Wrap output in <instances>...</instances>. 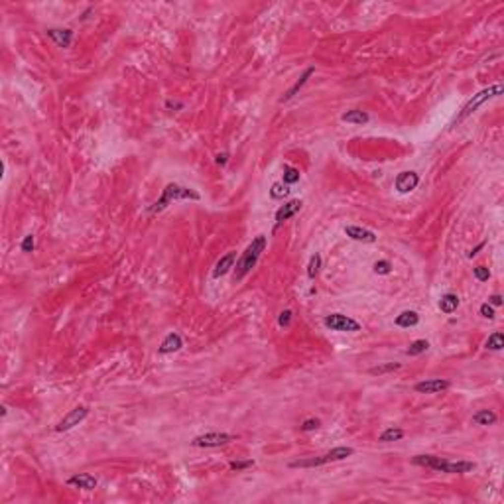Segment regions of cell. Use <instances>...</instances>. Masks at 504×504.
<instances>
[{
  "instance_id": "4",
  "label": "cell",
  "mask_w": 504,
  "mask_h": 504,
  "mask_svg": "<svg viewBox=\"0 0 504 504\" xmlns=\"http://www.w3.org/2000/svg\"><path fill=\"white\" fill-rule=\"evenodd\" d=\"M355 451L353 447H335L331 451H327L325 455L321 457H312V459H303V461H294L292 467L294 469H307V467H319V465H325V463H333V461H343L347 457H351Z\"/></svg>"
},
{
  "instance_id": "33",
  "label": "cell",
  "mask_w": 504,
  "mask_h": 504,
  "mask_svg": "<svg viewBox=\"0 0 504 504\" xmlns=\"http://www.w3.org/2000/svg\"><path fill=\"white\" fill-rule=\"evenodd\" d=\"M278 323H280V327H290V323H292V312H290V310H286V312L280 313Z\"/></svg>"
},
{
  "instance_id": "24",
  "label": "cell",
  "mask_w": 504,
  "mask_h": 504,
  "mask_svg": "<svg viewBox=\"0 0 504 504\" xmlns=\"http://www.w3.org/2000/svg\"><path fill=\"white\" fill-rule=\"evenodd\" d=\"M297 181H299V170L292 167V165H284V183L294 185Z\"/></svg>"
},
{
  "instance_id": "6",
  "label": "cell",
  "mask_w": 504,
  "mask_h": 504,
  "mask_svg": "<svg viewBox=\"0 0 504 504\" xmlns=\"http://www.w3.org/2000/svg\"><path fill=\"white\" fill-rule=\"evenodd\" d=\"M237 437L231 435V433H222V431H213V433H205V435H199L191 441L193 447H221L231 441H235Z\"/></svg>"
},
{
  "instance_id": "19",
  "label": "cell",
  "mask_w": 504,
  "mask_h": 504,
  "mask_svg": "<svg viewBox=\"0 0 504 504\" xmlns=\"http://www.w3.org/2000/svg\"><path fill=\"white\" fill-rule=\"evenodd\" d=\"M457 307H459V297L455 296V294H445L439 299V310L443 313H453Z\"/></svg>"
},
{
  "instance_id": "36",
  "label": "cell",
  "mask_w": 504,
  "mask_h": 504,
  "mask_svg": "<svg viewBox=\"0 0 504 504\" xmlns=\"http://www.w3.org/2000/svg\"><path fill=\"white\" fill-rule=\"evenodd\" d=\"M489 303H490V305H502V296H498V294L490 296L489 297Z\"/></svg>"
},
{
  "instance_id": "20",
  "label": "cell",
  "mask_w": 504,
  "mask_h": 504,
  "mask_svg": "<svg viewBox=\"0 0 504 504\" xmlns=\"http://www.w3.org/2000/svg\"><path fill=\"white\" fill-rule=\"evenodd\" d=\"M419 323V315L415 312H402L398 317H396V325L398 327H415Z\"/></svg>"
},
{
  "instance_id": "34",
  "label": "cell",
  "mask_w": 504,
  "mask_h": 504,
  "mask_svg": "<svg viewBox=\"0 0 504 504\" xmlns=\"http://www.w3.org/2000/svg\"><path fill=\"white\" fill-rule=\"evenodd\" d=\"M34 235H28V237H24L22 240V252H32L34 250Z\"/></svg>"
},
{
  "instance_id": "26",
  "label": "cell",
  "mask_w": 504,
  "mask_h": 504,
  "mask_svg": "<svg viewBox=\"0 0 504 504\" xmlns=\"http://www.w3.org/2000/svg\"><path fill=\"white\" fill-rule=\"evenodd\" d=\"M319 268H321V256H319V254H313L312 260H310V266H307V276H310L312 280L317 276Z\"/></svg>"
},
{
  "instance_id": "14",
  "label": "cell",
  "mask_w": 504,
  "mask_h": 504,
  "mask_svg": "<svg viewBox=\"0 0 504 504\" xmlns=\"http://www.w3.org/2000/svg\"><path fill=\"white\" fill-rule=\"evenodd\" d=\"M183 347V341H181V337H179L178 333H170V335H165V339L162 341L160 345V353L162 355H170V353H176Z\"/></svg>"
},
{
  "instance_id": "32",
  "label": "cell",
  "mask_w": 504,
  "mask_h": 504,
  "mask_svg": "<svg viewBox=\"0 0 504 504\" xmlns=\"http://www.w3.org/2000/svg\"><path fill=\"white\" fill-rule=\"evenodd\" d=\"M254 465V461H233L231 463V469L233 471H244V469H248Z\"/></svg>"
},
{
  "instance_id": "15",
  "label": "cell",
  "mask_w": 504,
  "mask_h": 504,
  "mask_svg": "<svg viewBox=\"0 0 504 504\" xmlns=\"http://www.w3.org/2000/svg\"><path fill=\"white\" fill-rule=\"evenodd\" d=\"M235 260H237V252H229V254H225L221 260L217 262L215 270H213V278H221V276H225L231 268H235Z\"/></svg>"
},
{
  "instance_id": "25",
  "label": "cell",
  "mask_w": 504,
  "mask_h": 504,
  "mask_svg": "<svg viewBox=\"0 0 504 504\" xmlns=\"http://www.w3.org/2000/svg\"><path fill=\"white\" fill-rule=\"evenodd\" d=\"M502 347H504V335L500 331L492 333L489 337V341H487V349H490V351H500Z\"/></svg>"
},
{
  "instance_id": "16",
  "label": "cell",
  "mask_w": 504,
  "mask_h": 504,
  "mask_svg": "<svg viewBox=\"0 0 504 504\" xmlns=\"http://www.w3.org/2000/svg\"><path fill=\"white\" fill-rule=\"evenodd\" d=\"M47 36L60 47H69L71 40H73V32L71 30H55V28H51V30H47Z\"/></svg>"
},
{
  "instance_id": "3",
  "label": "cell",
  "mask_w": 504,
  "mask_h": 504,
  "mask_svg": "<svg viewBox=\"0 0 504 504\" xmlns=\"http://www.w3.org/2000/svg\"><path fill=\"white\" fill-rule=\"evenodd\" d=\"M502 93V85H492V87H489V89H483L481 93H477V95H473V99H469L467 101V104L461 108V113H459V117L457 119L453 120V126H457L459 122H463V120L467 119V117H471L473 115L474 110L481 106V104H485L487 101H490V99H494V97H498Z\"/></svg>"
},
{
  "instance_id": "17",
  "label": "cell",
  "mask_w": 504,
  "mask_h": 504,
  "mask_svg": "<svg viewBox=\"0 0 504 504\" xmlns=\"http://www.w3.org/2000/svg\"><path fill=\"white\" fill-rule=\"evenodd\" d=\"M343 122H349V124H358V126H362V124H367L369 122V115L365 113V110H360V108H353V110H347L345 115L341 117Z\"/></svg>"
},
{
  "instance_id": "9",
  "label": "cell",
  "mask_w": 504,
  "mask_h": 504,
  "mask_svg": "<svg viewBox=\"0 0 504 504\" xmlns=\"http://www.w3.org/2000/svg\"><path fill=\"white\" fill-rule=\"evenodd\" d=\"M301 205H303V203H301L299 199H294V201H288V203H284L282 207L276 211V229H278V227H280L282 222L288 221V219H292V217L296 215L297 211L301 209Z\"/></svg>"
},
{
  "instance_id": "5",
  "label": "cell",
  "mask_w": 504,
  "mask_h": 504,
  "mask_svg": "<svg viewBox=\"0 0 504 504\" xmlns=\"http://www.w3.org/2000/svg\"><path fill=\"white\" fill-rule=\"evenodd\" d=\"M325 327H329L331 331H341V333H356L360 331V323L355 321L353 317H347L343 313H331L323 319Z\"/></svg>"
},
{
  "instance_id": "23",
  "label": "cell",
  "mask_w": 504,
  "mask_h": 504,
  "mask_svg": "<svg viewBox=\"0 0 504 504\" xmlns=\"http://www.w3.org/2000/svg\"><path fill=\"white\" fill-rule=\"evenodd\" d=\"M430 349V343L426 341V339H417V341H414L410 347H408V355L410 356H417V355H422V353H426Z\"/></svg>"
},
{
  "instance_id": "13",
  "label": "cell",
  "mask_w": 504,
  "mask_h": 504,
  "mask_svg": "<svg viewBox=\"0 0 504 504\" xmlns=\"http://www.w3.org/2000/svg\"><path fill=\"white\" fill-rule=\"evenodd\" d=\"M71 487H77V489H83V490H95L97 489V479L93 477V474H89V473H79V474H75V477H71L69 481H67Z\"/></svg>"
},
{
  "instance_id": "35",
  "label": "cell",
  "mask_w": 504,
  "mask_h": 504,
  "mask_svg": "<svg viewBox=\"0 0 504 504\" xmlns=\"http://www.w3.org/2000/svg\"><path fill=\"white\" fill-rule=\"evenodd\" d=\"M481 315H483V317H487V319H492V317H494V310H492V305H490V303H483V305H481Z\"/></svg>"
},
{
  "instance_id": "27",
  "label": "cell",
  "mask_w": 504,
  "mask_h": 504,
  "mask_svg": "<svg viewBox=\"0 0 504 504\" xmlns=\"http://www.w3.org/2000/svg\"><path fill=\"white\" fill-rule=\"evenodd\" d=\"M290 193V189L288 187H284L282 183H274L272 185V189H270V195L274 197V199H282V197H286Z\"/></svg>"
},
{
  "instance_id": "11",
  "label": "cell",
  "mask_w": 504,
  "mask_h": 504,
  "mask_svg": "<svg viewBox=\"0 0 504 504\" xmlns=\"http://www.w3.org/2000/svg\"><path fill=\"white\" fill-rule=\"evenodd\" d=\"M474 469V463L471 461H441L439 473H469Z\"/></svg>"
},
{
  "instance_id": "2",
  "label": "cell",
  "mask_w": 504,
  "mask_h": 504,
  "mask_svg": "<svg viewBox=\"0 0 504 504\" xmlns=\"http://www.w3.org/2000/svg\"><path fill=\"white\" fill-rule=\"evenodd\" d=\"M179 199L199 201L201 195L195 191V189H191V187H183V185H178V183H167V185L163 187L162 197H160L154 205H150L148 211L150 213H160V211H163L172 201H179Z\"/></svg>"
},
{
  "instance_id": "1",
  "label": "cell",
  "mask_w": 504,
  "mask_h": 504,
  "mask_svg": "<svg viewBox=\"0 0 504 504\" xmlns=\"http://www.w3.org/2000/svg\"><path fill=\"white\" fill-rule=\"evenodd\" d=\"M266 246H268V238L264 235H258L246 246V250L240 254V258L237 260V266H235V282H240L252 268L256 266L258 258L262 256V252L266 250Z\"/></svg>"
},
{
  "instance_id": "12",
  "label": "cell",
  "mask_w": 504,
  "mask_h": 504,
  "mask_svg": "<svg viewBox=\"0 0 504 504\" xmlns=\"http://www.w3.org/2000/svg\"><path fill=\"white\" fill-rule=\"evenodd\" d=\"M345 235L353 240H358V242H374L376 240V235L372 231L362 229V227H355V225L345 227Z\"/></svg>"
},
{
  "instance_id": "8",
  "label": "cell",
  "mask_w": 504,
  "mask_h": 504,
  "mask_svg": "<svg viewBox=\"0 0 504 504\" xmlns=\"http://www.w3.org/2000/svg\"><path fill=\"white\" fill-rule=\"evenodd\" d=\"M417 183H419V176H417L415 172H400V174L396 176V181H394L398 193L414 191L415 187H417Z\"/></svg>"
},
{
  "instance_id": "30",
  "label": "cell",
  "mask_w": 504,
  "mask_h": 504,
  "mask_svg": "<svg viewBox=\"0 0 504 504\" xmlns=\"http://www.w3.org/2000/svg\"><path fill=\"white\" fill-rule=\"evenodd\" d=\"M319 428H321V422L317 417H310V419H305L301 424V430L303 431H313V430H319Z\"/></svg>"
},
{
  "instance_id": "28",
  "label": "cell",
  "mask_w": 504,
  "mask_h": 504,
  "mask_svg": "<svg viewBox=\"0 0 504 504\" xmlns=\"http://www.w3.org/2000/svg\"><path fill=\"white\" fill-rule=\"evenodd\" d=\"M374 272H376V274H382V276H386V274H390V272H392V264H390L388 260H378V262H374Z\"/></svg>"
},
{
  "instance_id": "37",
  "label": "cell",
  "mask_w": 504,
  "mask_h": 504,
  "mask_svg": "<svg viewBox=\"0 0 504 504\" xmlns=\"http://www.w3.org/2000/svg\"><path fill=\"white\" fill-rule=\"evenodd\" d=\"M227 160H229V154H219V156H217V163H221V165H225Z\"/></svg>"
},
{
  "instance_id": "18",
  "label": "cell",
  "mask_w": 504,
  "mask_h": 504,
  "mask_svg": "<svg viewBox=\"0 0 504 504\" xmlns=\"http://www.w3.org/2000/svg\"><path fill=\"white\" fill-rule=\"evenodd\" d=\"M496 419H498V415L492 410H479L473 415V422L477 426H492V424H496Z\"/></svg>"
},
{
  "instance_id": "22",
  "label": "cell",
  "mask_w": 504,
  "mask_h": 504,
  "mask_svg": "<svg viewBox=\"0 0 504 504\" xmlns=\"http://www.w3.org/2000/svg\"><path fill=\"white\" fill-rule=\"evenodd\" d=\"M404 437V430L400 428H388L380 433V437H378V441H382V443H390V441H398Z\"/></svg>"
},
{
  "instance_id": "10",
  "label": "cell",
  "mask_w": 504,
  "mask_h": 504,
  "mask_svg": "<svg viewBox=\"0 0 504 504\" xmlns=\"http://www.w3.org/2000/svg\"><path fill=\"white\" fill-rule=\"evenodd\" d=\"M449 382L441 380V378H431V380H424V382H417L415 384V392L419 394H437L441 390H447Z\"/></svg>"
},
{
  "instance_id": "21",
  "label": "cell",
  "mask_w": 504,
  "mask_h": 504,
  "mask_svg": "<svg viewBox=\"0 0 504 504\" xmlns=\"http://www.w3.org/2000/svg\"><path fill=\"white\" fill-rule=\"evenodd\" d=\"M313 71H315V67H310V69H305V73H303V75H301V77H299V81H297L296 85H294V87H292V89L288 91V93H286V95H284V97H282V103H284V101H290V99H292V97L296 95L297 91H299V89H301V87H303V85H305V81L310 79V75H312Z\"/></svg>"
},
{
  "instance_id": "31",
  "label": "cell",
  "mask_w": 504,
  "mask_h": 504,
  "mask_svg": "<svg viewBox=\"0 0 504 504\" xmlns=\"http://www.w3.org/2000/svg\"><path fill=\"white\" fill-rule=\"evenodd\" d=\"M473 272H474V278H477L479 282H487V280L490 278L489 268H485V266H477Z\"/></svg>"
},
{
  "instance_id": "29",
  "label": "cell",
  "mask_w": 504,
  "mask_h": 504,
  "mask_svg": "<svg viewBox=\"0 0 504 504\" xmlns=\"http://www.w3.org/2000/svg\"><path fill=\"white\" fill-rule=\"evenodd\" d=\"M396 369H400L398 362H388V365H382V367H374V369H371V374H384V372L396 371Z\"/></svg>"
},
{
  "instance_id": "7",
  "label": "cell",
  "mask_w": 504,
  "mask_h": 504,
  "mask_svg": "<svg viewBox=\"0 0 504 504\" xmlns=\"http://www.w3.org/2000/svg\"><path fill=\"white\" fill-rule=\"evenodd\" d=\"M87 415H89V408L87 406H77L67 415H63V419L55 426V431H69L71 428L79 426Z\"/></svg>"
}]
</instances>
